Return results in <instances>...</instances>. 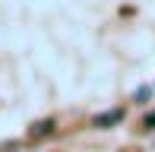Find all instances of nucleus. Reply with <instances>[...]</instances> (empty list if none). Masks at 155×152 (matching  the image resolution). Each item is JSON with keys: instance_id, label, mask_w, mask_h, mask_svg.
Listing matches in <instances>:
<instances>
[{"instance_id": "obj_1", "label": "nucleus", "mask_w": 155, "mask_h": 152, "mask_svg": "<svg viewBox=\"0 0 155 152\" xmlns=\"http://www.w3.org/2000/svg\"><path fill=\"white\" fill-rule=\"evenodd\" d=\"M120 121H124V111H120V108H114V111L98 114V117H95V127H114V124H120Z\"/></svg>"}, {"instance_id": "obj_2", "label": "nucleus", "mask_w": 155, "mask_h": 152, "mask_svg": "<svg viewBox=\"0 0 155 152\" xmlns=\"http://www.w3.org/2000/svg\"><path fill=\"white\" fill-rule=\"evenodd\" d=\"M51 130H54V124L48 121V124H38V127H35V133H51Z\"/></svg>"}, {"instance_id": "obj_3", "label": "nucleus", "mask_w": 155, "mask_h": 152, "mask_svg": "<svg viewBox=\"0 0 155 152\" xmlns=\"http://www.w3.org/2000/svg\"><path fill=\"white\" fill-rule=\"evenodd\" d=\"M146 127H149V130L155 127V111H149V114H146Z\"/></svg>"}]
</instances>
